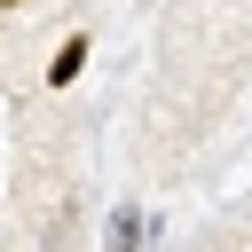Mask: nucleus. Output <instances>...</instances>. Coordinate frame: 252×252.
Wrapping results in <instances>:
<instances>
[{
    "instance_id": "obj_1",
    "label": "nucleus",
    "mask_w": 252,
    "mask_h": 252,
    "mask_svg": "<svg viewBox=\"0 0 252 252\" xmlns=\"http://www.w3.org/2000/svg\"><path fill=\"white\" fill-rule=\"evenodd\" d=\"M150 244V213L126 197V205H110V220H102V252H142Z\"/></svg>"
},
{
    "instance_id": "obj_2",
    "label": "nucleus",
    "mask_w": 252,
    "mask_h": 252,
    "mask_svg": "<svg viewBox=\"0 0 252 252\" xmlns=\"http://www.w3.org/2000/svg\"><path fill=\"white\" fill-rule=\"evenodd\" d=\"M87 55H94V39H87V32H71V39L55 47V63H47V87H71V79L87 71Z\"/></svg>"
}]
</instances>
